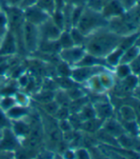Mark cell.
<instances>
[{"instance_id":"obj_1","label":"cell","mask_w":140,"mask_h":159,"mask_svg":"<svg viewBox=\"0 0 140 159\" xmlns=\"http://www.w3.org/2000/svg\"><path fill=\"white\" fill-rule=\"evenodd\" d=\"M123 36L109 30L108 27L87 36L84 44L87 53L97 57H105L120 44Z\"/></svg>"},{"instance_id":"obj_2","label":"cell","mask_w":140,"mask_h":159,"mask_svg":"<svg viewBox=\"0 0 140 159\" xmlns=\"http://www.w3.org/2000/svg\"><path fill=\"white\" fill-rule=\"evenodd\" d=\"M109 23L110 21L103 16L101 11L86 6L81 12L75 28L85 36H89L101 29L109 27Z\"/></svg>"},{"instance_id":"obj_3","label":"cell","mask_w":140,"mask_h":159,"mask_svg":"<svg viewBox=\"0 0 140 159\" xmlns=\"http://www.w3.org/2000/svg\"><path fill=\"white\" fill-rule=\"evenodd\" d=\"M21 42L23 48L29 52H34L38 50L40 43V34L38 27L29 22H24L22 28Z\"/></svg>"},{"instance_id":"obj_4","label":"cell","mask_w":140,"mask_h":159,"mask_svg":"<svg viewBox=\"0 0 140 159\" xmlns=\"http://www.w3.org/2000/svg\"><path fill=\"white\" fill-rule=\"evenodd\" d=\"M106 69L109 68H106L104 66H75L71 69L70 78L75 83L85 84V82L89 80L92 76L100 74L102 70Z\"/></svg>"},{"instance_id":"obj_5","label":"cell","mask_w":140,"mask_h":159,"mask_svg":"<svg viewBox=\"0 0 140 159\" xmlns=\"http://www.w3.org/2000/svg\"><path fill=\"white\" fill-rule=\"evenodd\" d=\"M86 53L87 52L85 48H84V46L74 45L70 48L61 49L58 52V55L61 61H63L64 63L68 64L71 67H75L80 62V60L83 58Z\"/></svg>"},{"instance_id":"obj_6","label":"cell","mask_w":140,"mask_h":159,"mask_svg":"<svg viewBox=\"0 0 140 159\" xmlns=\"http://www.w3.org/2000/svg\"><path fill=\"white\" fill-rule=\"evenodd\" d=\"M0 134V152H12L13 151H17L21 144L19 138L11 131V128H6L1 129Z\"/></svg>"},{"instance_id":"obj_7","label":"cell","mask_w":140,"mask_h":159,"mask_svg":"<svg viewBox=\"0 0 140 159\" xmlns=\"http://www.w3.org/2000/svg\"><path fill=\"white\" fill-rule=\"evenodd\" d=\"M18 51V42L16 36L11 30L0 39V57L15 55Z\"/></svg>"},{"instance_id":"obj_8","label":"cell","mask_w":140,"mask_h":159,"mask_svg":"<svg viewBox=\"0 0 140 159\" xmlns=\"http://www.w3.org/2000/svg\"><path fill=\"white\" fill-rule=\"evenodd\" d=\"M40 40H49V41H56L62 33V29H60L55 24L52 19L50 17L44 23L38 26Z\"/></svg>"},{"instance_id":"obj_9","label":"cell","mask_w":140,"mask_h":159,"mask_svg":"<svg viewBox=\"0 0 140 159\" xmlns=\"http://www.w3.org/2000/svg\"><path fill=\"white\" fill-rule=\"evenodd\" d=\"M23 13H24V18L26 22H29L37 27L51 17L50 14H48L44 11H42L35 4L23 10Z\"/></svg>"},{"instance_id":"obj_10","label":"cell","mask_w":140,"mask_h":159,"mask_svg":"<svg viewBox=\"0 0 140 159\" xmlns=\"http://www.w3.org/2000/svg\"><path fill=\"white\" fill-rule=\"evenodd\" d=\"M101 12L110 21L111 19H114V18L123 16L125 13V11L122 8L118 0H110L106 4H104V6L101 9Z\"/></svg>"},{"instance_id":"obj_11","label":"cell","mask_w":140,"mask_h":159,"mask_svg":"<svg viewBox=\"0 0 140 159\" xmlns=\"http://www.w3.org/2000/svg\"><path fill=\"white\" fill-rule=\"evenodd\" d=\"M101 129L115 138H117L123 134H126L121 122L111 117L107 118L103 121Z\"/></svg>"},{"instance_id":"obj_12","label":"cell","mask_w":140,"mask_h":159,"mask_svg":"<svg viewBox=\"0 0 140 159\" xmlns=\"http://www.w3.org/2000/svg\"><path fill=\"white\" fill-rule=\"evenodd\" d=\"M93 107L95 112V117L101 120L111 117L114 109L108 100H97L93 104Z\"/></svg>"},{"instance_id":"obj_13","label":"cell","mask_w":140,"mask_h":159,"mask_svg":"<svg viewBox=\"0 0 140 159\" xmlns=\"http://www.w3.org/2000/svg\"><path fill=\"white\" fill-rule=\"evenodd\" d=\"M31 127L32 125L25 122L24 119L11 121V131L19 138V140L24 139L28 136V134H30V131H31Z\"/></svg>"},{"instance_id":"obj_14","label":"cell","mask_w":140,"mask_h":159,"mask_svg":"<svg viewBox=\"0 0 140 159\" xmlns=\"http://www.w3.org/2000/svg\"><path fill=\"white\" fill-rule=\"evenodd\" d=\"M5 113L11 121H16V120L25 119L28 115H29L30 110L28 108V106H22V105L16 104L11 109L7 111Z\"/></svg>"},{"instance_id":"obj_15","label":"cell","mask_w":140,"mask_h":159,"mask_svg":"<svg viewBox=\"0 0 140 159\" xmlns=\"http://www.w3.org/2000/svg\"><path fill=\"white\" fill-rule=\"evenodd\" d=\"M98 77L106 92L109 90H111V88H113L115 83L114 70H111L110 69H106L102 70L100 74H98Z\"/></svg>"},{"instance_id":"obj_16","label":"cell","mask_w":140,"mask_h":159,"mask_svg":"<svg viewBox=\"0 0 140 159\" xmlns=\"http://www.w3.org/2000/svg\"><path fill=\"white\" fill-rule=\"evenodd\" d=\"M118 114L120 116V122L137 121L134 109L131 104H124L120 106L118 109Z\"/></svg>"},{"instance_id":"obj_17","label":"cell","mask_w":140,"mask_h":159,"mask_svg":"<svg viewBox=\"0 0 140 159\" xmlns=\"http://www.w3.org/2000/svg\"><path fill=\"white\" fill-rule=\"evenodd\" d=\"M104 120H101L97 117H93L88 120H84L80 124V129L83 131L88 132V133H96L100 131V129L102 128Z\"/></svg>"},{"instance_id":"obj_18","label":"cell","mask_w":140,"mask_h":159,"mask_svg":"<svg viewBox=\"0 0 140 159\" xmlns=\"http://www.w3.org/2000/svg\"><path fill=\"white\" fill-rule=\"evenodd\" d=\"M140 52V48L138 46L132 45L129 48L125 49L123 52V54L121 56V59L119 63H123V64H130L135 57L138 55V53ZM118 63V64H119Z\"/></svg>"},{"instance_id":"obj_19","label":"cell","mask_w":140,"mask_h":159,"mask_svg":"<svg viewBox=\"0 0 140 159\" xmlns=\"http://www.w3.org/2000/svg\"><path fill=\"white\" fill-rule=\"evenodd\" d=\"M85 84L87 85V87L89 88V90H91L93 93L100 94V93H104L106 91L103 88V86L99 80L98 75H95L93 76H92L89 80H87L85 82Z\"/></svg>"},{"instance_id":"obj_20","label":"cell","mask_w":140,"mask_h":159,"mask_svg":"<svg viewBox=\"0 0 140 159\" xmlns=\"http://www.w3.org/2000/svg\"><path fill=\"white\" fill-rule=\"evenodd\" d=\"M35 5L50 16L56 10V0H36Z\"/></svg>"},{"instance_id":"obj_21","label":"cell","mask_w":140,"mask_h":159,"mask_svg":"<svg viewBox=\"0 0 140 159\" xmlns=\"http://www.w3.org/2000/svg\"><path fill=\"white\" fill-rule=\"evenodd\" d=\"M114 74L118 79H124L133 74L132 69L129 64L119 63L114 68Z\"/></svg>"},{"instance_id":"obj_22","label":"cell","mask_w":140,"mask_h":159,"mask_svg":"<svg viewBox=\"0 0 140 159\" xmlns=\"http://www.w3.org/2000/svg\"><path fill=\"white\" fill-rule=\"evenodd\" d=\"M57 42H58V45L60 47V50L70 48V47L75 45L74 41L72 39V36H71V34H70L69 31H62L60 36L57 39Z\"/></svg>"},{"instance_id":"obj_23","label":"cell","mask_w":140,"mask_h":159,"mask_svg":"<svg viewBox=\"0 0 140 159\" xmlns=\"http://www.w3.org/2000/svg\"><path fill=\"white\" fill-rule=\"evenodd\" d=\"M70 34H71V36H72V39L74 41V44L76 45V46H84L85 44V41L87 39V36L84 35L79 30L75 27H73L69 30Z\"/></svg>"},{"instance_id":"obj_24","label":"cell","mask_w":140,"mask_h":159,"mask_svg":"<svg viewBox=\"0 0 140 159\" xmlns=\"http://www.w3.org/2000/svg\"><path fill=\"white\" fill-rule=\"evenodd\" d=\"M17 103L15 95H4L0 98V110H2L4 112L11 109Z\"/></svg>"},{"instance_id":"obj_25","label":"cell","mask_w":140,"mask_h":159,"mask_svg":"<svg viewBox=\"0 0 140 159\" xmlns=\"http://www.w3.org/2000/svg\"><path fill=\"white\" fill-rule=\"evenodd\" d=\"M9 31V20L4 10L0 11V39Z\"/></svg>"},{"instance_id":"obj_26","label":"cell","mask_w":140,"mask_h":159,"mask_svg":"<svg viewBox=\"0 0 140 159\" xmlns=\"http://www.w3.org/2000/svg\"><path fill=\"white\" fill-rule=\"evenodd\" d=\"M34 99L37 101V102H40L41 104H45V103H48L50 101L54 99V93L52 92H49V91L41 92L34 96Z\"/></svg>"},{"instance_id":"obj_27","label":"cell","mask_w":140,"mask_h":159,"mask_svg":"<svg viewBox=\"0 0 140 159\" xmlns=\"http://www.w3.org/2000/svg\"><path fill=\"white\" fill-rule=\"evenodd\" d=\"M66 93L67 95L69 96V98L71 99V101H74V100H77V99H80L82 97L85 96V94L83 93V92L77 88H70V89H67L66 91Z\"/></svg>"},{"instance_id":"obj_28","label":"cell","mask_w":140,"mask_h":159,"mask_svg":"<svg viewBox=\"0 0 140 159\" xmlns=\"http://www.w3.org/2000/svg\"><path fill=\"white\" fill-rule=\"evenodd\" d=\"M11 121L7 117L6 113L2 110H0V131L6 128H11Z\"/></svg>"},{"instance_id":"obj_29","label":"cell","mask_w":140,"mask_h":159,"mask_svg":"<svg viewBox=\"0 0 140 159\" xmlns=\"http://www.w3.org/2000/svg\"><path fill=\"white\" fill-rule=\"evenodd\" d=\"M129 65L132 69L133 74H134L136 75L140 74V52Z\"/></svg>"},{"instance_id":"obj_30","label":"cell","mask_w":140,"mask_h":159,"mask_svg":"<svg viewBox=\"0 0 140 159\" xmlns=\"http://www.w3.org/2000/svg\"><path fill=\"white\" fill-rule=\"evenodd\" d=\"M89 0H63V3L73 7H86Z\"/></svg>"},{"instance_id":"obj_31","label":"cell","mask_w":140,"mask_h":159,"mask_svg":"<svg viewBox=\"0 0 140 159\" xmlns=\"http://www.w3.org/2000/svg\"><path fill=\"white\" fill-rule=\"evenodd\" d=\"M16 100V103L18 105H22V106H28L29 104V99H28L27 95L23 93H16L15 94Z\"/></svg>"},{"instance_id":"obj_32","label":"cell","mask_w":140,"mask_h":159,"mask_svg":"<svg viewBox=\"0 0 140 159\" xmlns=\"http://www.w3.org/2000/svg\"><path fill=\"white\" fill-rule=\"evenodd\" d=\"M125 11H127L136 6V0H118Z\"/></svg>"},{"instance_id":"obj_33","label":"cell","mask_w":140,"mask_h":159,"mask_svg":"<svg viewBox=\"0 0 140 159\" xmlns=\"http://www.w3.org/2000/svg\"><path fill=\"white\" fill-rule=\"evenodd\" d=\"M75 158H81V159H86L90 158V152L87 149L85 148H78L77 150L75 151Z\"/></svg>"},{"instance_id":"obj_34","label":"cell","mask_w":140,"mask_h":159,"mask_svg":"<svg viewBox=\"0 0 140 159\" xmlns=\"http://www.w3.org/2000/svg\"><path fill=\"white\" fill-rule=\"evenodd\" d=\"M36 0H19V2L17 4V7H19L21 10H25L27 8H29L33 5L35 4Z\"/></svg>"},{"instance_id":"obj_35","label":"cell","mask_w":140,"mask_h":159,"mask_svg":"<svg viewBox=\"0 0 140 159\" xmlns=\"http://www.w3.org/2000/svg\"><path fill=\"white\" fill-rule=\"evenodd\" d=\"M134 104L132 105L134 109V111H135V114H136V120L137 122L140 124V100L134 98Z\"/></svg>"},{"instance_id":"obj_36","label":"cell","mask_w":140,"mask_h":159,"mask_svg":"<svg viewBox=\"0 0 140 159\" xmlns=\"http://www.w3.org/2000/svg\"><path fill=\"white\" fill-rule=\"evenodd\" d=\"M18 83L20 84L21 87H27L28 84L30 83V79L27 75H21L19 78H18Z\"/></svg>"},{"instance_id":"obj_37","label":"cell","mask_w":140,"mask_h":159,"mask_svg":"<svg viewBox=\"0 0 140 159\" xmlns=\"http://www.w3.org/2000/svg\"><path fill=\"white\" fill-rule=\"evenodd\" d=\"M133 97L140 100V85L138 87H136V88L133 90Z\"/></svg>"},{"instance_id":"obj_38","label":"cell","mask_w":140,"mask_h":159,"mask_svg":"<svg viewBox=\"0 0 140 159\" xmlns=\"http://www.w3.org/2000/svg\"><path fill=\"white\" fill-rule=\"evenodd\" d=\"M134 44L140 48V32H139V34H138V36H137V38H136V40H135V43H134Z\"/></svg>"},{"instance_id":"obj_39","label":"cell","mask_w":140,"mask_h":159,"mask_svg":"<svg viewBox=\"0 0 140 159\" xmlns=\"http://www.w3.org/2000/svg\"><path fill=\"white\" fill-rule=\"evenodd\" d=\"M136 5H140V0H136Z\"/></svg>"},{"instance_id":"obj_40","label":"cell","mask_w":140,"mask_h":159,"mask_svg":"<svg viewBox=\"0 0 140 159\" xmlns=\"http://www.w3.org/2000/svg\"><path fill=\"white\" fill-rule=\"evenodd\" d=\"M138 138L140 140V124H139V134H138Z\"/></svg>"},{"instance_id":"obj_41","label":"cell","mask_w":140,"mask_h":159,"mask_svg":"<svg viewBox=\"0 0 140 159\" xmlns=\"http://www.w3.org/2000/svg\"><path fill=\"white\" fill-rule=\"evenodd\" d=\"M137 76H138V80H139V85H140V74H139V75H137Z\"/></svg>"},{"instance_id":"obj_42","label":"cell","mask_w":140,"mask_h":159,"mask_svg":"<svg viewBox=\"0 0 140 159\" xmlns=\"http://www.w3.org/2000/svg\"><path fill=\"white\" fill-rule=\"evenodd\" d=\"M2 10V7H1V5H0V11H1Z\"/></svg>"},{"instance_id":"obj_43","label":"cell","mask_w":140,"mask_h":159,"mask_svg":"<svg viewBox=\"0 0 140 159\" xmlns=\"http://www.w3.org/2000/svg\"><path fill=\"white\" fill-rule=\"evenodd\" d=\"M0 134H1V132H0Z\"/></svg>"}]
</instances>
